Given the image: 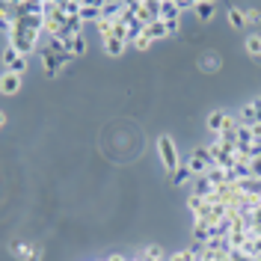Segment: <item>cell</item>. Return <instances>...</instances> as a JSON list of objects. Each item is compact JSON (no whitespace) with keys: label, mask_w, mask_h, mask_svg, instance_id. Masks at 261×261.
<instances>
[{"label":"cell","mask_w":261,"mask_h":261,"mask_svg":"<svg viewBox=\"0 0 261 261\" xmlns=\"http://www.w3.org/2000/svg\"><path fill=\"white\" fill-rule=\"evenodd\" d=\"M36 39H39V30H33V27H27L24 21H18V18H15V27H12V39H9L6 45H12V48H15L18 54H24V57H27V54H33V50H36V45H39Z\"/></svg>","instance_id":"7a4b0ae2"},{"label":"cell","mask_w":261,"mask_h":261,"mask_svg":"<svg viewBox=\"0 0 261 261\" xmlns=\"http://www.w3.org/2000/svg\"><path fill=\"white\" fill-rule=\"evenodd\" d=\"M244 50L249 54V57H261V36L258 33H249L244 39Z\"/></svg>","instance_id":"5bb4252c"},{"label":"cell","mask_w":261,"mask_h":261,"mask_svg":"<svg viewBox=\"0 0 261 261\" xmlns=\"http://www.w3.org/2000/svg\"><path fill=\"white\" fill-rule=\"evenodd\" d=\"M39 57H42V68H45V74H48V77L63 74L65 63L71 60V57H63V54H57V50H50V48H42V50H39Z\"/></svg>","instance_id":"5b68a950"},{"label":"cell","mask_w":261,"mask_h":261,"mask_svg":"<svg viewBox=\"0 0 261 261\" xmlns=\"http://www.w3.org/2000/svg\"><path fill=\"white\" fill-rule=\"evenodd\" d=\"M89 50V42H86V36H74L71 39V57H83Z\"/></svg>","instance_id":"e0dca14e"},{"label":"cell","mask_w":261,"mask_h":261,"mask_svg":"<svg viewBox=\"0 0 261 261\" xmlns=\"http://www.w3.org/2000/svg\"><path fill=\"white\" fill-rule=\"evenodd\" d=\"M12 255L15 258H21V261H42L45 258V252L39 249V246H30V244H21V241H12Z\"/></svg>","instance_id":"8992f818"},{"label":"cell","mask_w":261,"mask_h":261,"mask_svg":"<svg viewBox=\"0 0 261 261\" xmlns=\"http://www.w3.org/2000/svg\"><path fill=\"white\" fill-rule=\"evenodd\" d=\"M199 68H202V71H217V68H220V57H217V54H202V57H199Z\"/></svg>","instance_id":"2e32d148"},{"label":"cell","mask_w":261,"mask_h":261,"mask_svg":"<svg viewBox=\"0 0 261 261\" xmlns=\"http://www.w3.org/2000/svg\"><path fill=\"white\" fill-rule=\"evenodd\" d=\"M202 205H205V199H202V196H196V193H190V199H187V208H190V214H193V217H199Z\"/></svg>","instance_id":"d6986e66"},{"label":"cell","mask_w":261,"mask_h":261,"mask_svg":"<svg viewBox=\"0 0 261 261\" xmlns=\"http://www.w3.org/2000/svg\"><path fill=\"white\" fill-rule=\"evenodd\" d=\"M158 158H161V166L172 175V172H178L181 169V154H178V146H175V140L169 137V134H158Z\"/></svg>","instance_id":"6da1fadb"},{"label":"cell","mask_w":261,"mask_h":261,"mask_svg":"<svg viewBox=\"0 0 261 261\" xmlns=\"http://www.w3.org/2000/svg\"><path fill=\"white\" fill-rule=\"evenodd\" d=\"M143 258H146V261H163V249L158 244H151L146 249V255H143Z\"/></svg>","instance_id":"44dd1931"},{"label":"cell","mask_w":261,"mask_h":261,"mask_svg":"<svg viewBox=\"0 0 261 261\" xmlns=\"http://www.w3.org/2000/svg\"><path fill=\"white\" fill-rule=\"evenodd\" d=\"M0 92H3V95H18V92H21V74L3 71V77H0Z\"/></svg>","instance_id":"52a82bcc"},{"label":"cell","mask_w":261,"mask_h":261,"mask_svg":"<svg viewBox=\"0 0 261 261\" xmlns=\"http://www.w3.org/2000/svg\"><path fill=\"white\" fill-rule=\"evenodd\" d=\"M125 45H128V42H122V39H116V36H107V39H104V54H107V57H122V54H125Z\"/></svg>","instance_id":"7c38bea8"},{"label":"cell","mask_w":261,"mask_h":261,"mask_svg":"<svg viewBox=\"0 0 261 261\" xmlns=\"http://www.w3.org/2000/svg\"><path fill=\"white\" fill-rule=\"evenodd\" d=\"M193 12H196V18H199L202 24H208V21L214 18V12H217V3H211V0H205V3H196Z\"/></svg>","instance_id":"8fae6325"},{"label":"cell","mask_w":261,"mask_h":261,"mask_svg":"<svg viewBox=\"0 0 261 261\" xmlns=\"http://www.w3.org/2000/svg\"><path fill=\"white\" fill-rule=\"evenodd\" d=\"M193 172H190V166H181L178 172H172V184L175 187H181V184H187V178H190Z\"/></svg>","instance_id":"ac0fdd59"},{"label":"cell","mask_w":261,"mask_h":261,"mask_svg":"<svg viewBox=\"0 0 261 261\" xmlns=\"http://www.w3.org/2000/svg\"><path fill=\"white\" fill-rule=\"evenodd\" d=\"M143 33H146L151 42H154V39H166V36H169V24H166L163 18H158V21L146 24V30H143Z\"/></svg>","instance_id":"9c48e42d"},{"label":"cell","mask_w":261,"mask_h":261,"mask_svg":"<svg viewBox=\"0 0 261 261\" xmlns=\"http://www.w3.org/2000/svg\"><path fill=\"white\" fill-rule=\"evenodd\" d=\"M107 261H130V258H125V255H110Z\"/></svg>","instance_id":"603a6c76"},{"label":"cell","mask_w":261,"mask_h":261,"mask_svg":"<svg viewBox=\"0 0 261 261\" xmlns=\"http://www.w3.org/2000/svg\"><path fill=\"white\" fill-rule=\"evenodd\" d=\"M161 18L166 21V24H178V18H181V6L175 3V0H163V6H161Z\"/></svg>","instance_id":"30bf717a"},{"label":"cell","mask_w":261,"mask_h":261,"mask_svg":"<svg viewBox=\"0 0 261 261\" xmlns=\"http://www.w3.org/2000/svg\"><path fill=\"white\" fill-rule=\"evenodd\" d=\"M187 166H190V172L199 178V175H208L214 166H217V161H214L211 148H202V146H199V148H193V154H190Z\"/></svg>","instance_id":"277c9868"},{"label":"cell","mask_w":261,"mask_h":261,"mask_svg":"<svg viewBox=\"0 0 261 261\" xmlns=\"http://www.w3.org/2000/svg\"><path fill=\"white\" fill-rule=\"evenodd\" d=\"M65 15L63 3H57V0H45V33H48L50 39H57V36H63L65 33Z\"/></svg>","instance_id":"3957f363"},{"label":"cell","mask_w":261,"mask_h":261,"mask_svg":"<svg viewBox=\"0 0 261 261\" xmlns=\"http://www.w3.org/2000/svg\"><path fill=\"white\" fill-rule=\"evenodd\" d=\"M81 21L86 24V21H101V3H83L81 6Z\"/></svg>","instance_id":"4fadbf2b"},{"label":"cell","mask_w":261,"mask_h":261,"mask_svg":"<svg viewBox=\"0 0 261 261\" xmlns=\"http://www.w3.org/2000/svg\"><path fill=\"white\" fill-rule=\"evenodd\" d=\"M226 18H228V24H231L234 30H241V27H246V18H244V9H241V6H228Z\"/></svg>","instance_id":"9a60e30c"},{"label":"cell","mask_w":261,"mask_h":261,"mask_svg":"<svg viewBox=\"0 0 261 261\" xmlns=\"http://www.w3.org/2000/svg\"><path fill=\"white\" fill-rule=\"evenodd\" d=\"M244 18H246V24L258 27V24H261V9H255V6H249V9H244Z\"/></svg>","instance_id":"ffe728a7"},{"label":"cell","mask_w":261,"mask_h":261,"mask_svg":"<svg viewBox=\"0 0 261 261\" xmlns=\"http://www.w3.org/2000/svg\"><path fill=\"white\" fill-rule=\"evenodd\" d=\"M134 48H137V50H148V48H151V39H148L146 33H143V36H137V39H134Z\"/></svg>","instance_id":"7402d4cb"},{"label":"cell","mask_w":261,"mask_h":261,"mask_svg":"<svg viewBox=\"0 0 261 261\" xmlns=\"http://www.w3.org/2000/svg\"><path fill=\"white\" fill-rule=\"evenodd\" d=\"M228 119H231L228 113H223V110H214V113L205 119V125H208V130H214V134H223V130H226V125H228Z\"/></svg>","instance_id":"ba28073f"}]
</instances>
